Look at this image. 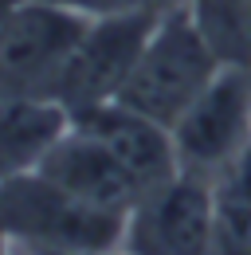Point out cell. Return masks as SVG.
<instances>
[{"mask_svg":"<svg viewBox=\"0 0 251 255\" xmlns=\"http://www.w3.org/2000/svg\"><path fill=\"white\" fill-rule=\"evenodd\" d=\"M220 67H224L220 55L204 39V32L196 28L185 0H173L153 24L118 102H126V106H133V110H141V114H149L161 126L173 129L177 118L220 75Z\"/></svg>","mask_w":251,"mask_h":255,"instance_id":"6da1fadb","label":"cell"},{"mask_svg":"<svg viewBox=\"0 0 251 255\" xmlns=\"http://www.w3.org/2000/svg\"><path fill=\"white\" fill-rule=\"evenodd\" d=\"M122 212L94 208L43 173L0 181V236L31 252H106L118 255Z\"/></svg>","mask_w":251,"mask_h":255,"instance_id":"7a4b0ae2","label":"cell"},{"mask_svg":"<svg viewBox=\"0 0 251 255\" xmlns=\"http://www.w3.org/2000/svg\"><path fill=\"white\" fill-rule=\"evenodd\" d=\"M91 16L59 0H20L0 20V95L55 98Z\"/></svg>","mask_w":251,"mask_h":255,"instance_id":"3957f363","label":"cell"},{"mask_svg":"<svg viewBox=\"0 0 251 255\" xmlns=\"http://www.w3.org/2000/svg\"><path fill=\"white\" fill-rule=\"evenodd\" d=\"M118 255H216L212 181L181 169L145 189L126 212Z\"/></svg>","mask_w":251,"mask_h":255,"instance_id":"277c9868","label":"cell"},{"mask_svg":"<svg viewBox=\"0 0 251 255\" xmlns=\"http://www.w3.org/2000/svg\"><path fill=\"white\" fill-rule=\"evenodd\" d=\"M165 8H137V12H122V16L91 20L83 43L75 47V55L59 79L55 102L67 106L71 114L91 110L98 102H114Z\"/></svg>","mask_w":251,"mask_h":255,"instance_id":"5b68a950","label":"cell"},{"mask_svg":"<svg viewBox=\"0 0 251 255\" xmlns=\"http://www.w3.org/2000/svg\"><path fill=\"white\" fill-rule=\"evenodd\" d=\"M173 141L181 169L212 181L251 141V67H220L204 95L177 118Z\"/></svg>","mask_w":251,"mask_h":255,"instance_id":"8992f818","label":"cell"},{"mask_svg":"<svg viewBox=\"0 0 251 255\" xmlns=\"http://www.w3.org/2000/svg\"><path fill=\"white\" fill-rule=\"evenodd\" d=\"M71 122L98 137L114 157L129 169V177L141 185V192L169 181L181 173V157H177V141L173 129L161 126L157 118L126 106V102H98L91 110L71 114Z\"/></svg>","mask_w":251,"mask_h":255,"instance_id":"52a82bcc","label":"cell"},{"mask_svg":"<svg viewBox=\"0 0 251 255\" xmlns=\"http://www.w3.org/2000/svg\"><path fill=\"white\" fill-rule=\"evenodd\" d=\"M47 181H55L59 189H67L71 196L87 200L94 208L106 212H129L141 196V185L129 177L122 161L114 157L98 137H91L87 129H79L75 122L67 126L59 141L47 149V157L39 161V169Z\"/></svg>","mask_w":251,"mask_h":255,"instance_id":"ba28073f","label":"cell"},{"mask_svg":"<svg viewBox=\"0 0 251 255\" xmlns=\"http://www.w3.org/2000/svg\"><path fill=\"white\" fill-rule=\"evenodd\" d=\"M71 126V110L55 98L0 95V181L39 169L47 149Z\"/></svg>","mask_w":251,"mask_h":255,"instance_id":"9c48e42d","label":"cell"},{"mask_svg":"<svg viewBox=\"0 0 251 255\" xmlns=\"http://www.w3.org/2000/svg\"><path fill=\"white\" fill-rule=\"evenodd\" d=\"M216 255H251V141L212 177Z\"/></svg>","mask_w":251,"mask_h":255,"instance_id":"30bf717a","label":"cell"},{"mask_svg":"<svg viewBox=\"0 0 251 255\" xmlns=\"http://www.w3.org/2000/svg\"><path fill=\"white\" fill-rule=\"evenodd\" d=\"M224 67H251V0H185Z\"/></svg>","mask_w":251,"mask_h":255,"instance_id":"8fae6325","label":"cell"},{"mask_svg":"<svg viewBox=\"0 0 251 255\" xmlns=\"http://www.w3.org/2000/svg\"><path fill=\"white\" fill-rule=\"evenodd\" d=\"M35 255H106V252H35Z\"/></svg>","mask_w":251,"mask_h":255,"instance_id":"7c38bea8","label":"cell"},{"mask_svg":"<svg viewBox=\"0 0 251 255\" xmlns=\"http://www.w3.org/2000/svg\"><path fill=\"white\" fill-rule=\"evenodd\" d=\"M16 4H20V0H0V20H4V16H8V12L16 8Z\"/></svg>","mask_w":251,"mask_h":255,"instance_id":"4fadbf2b","label":"cell"},{"mask_svg":"<svg viewBox=\"0 0 251 255\" xmlns=\"http://www.w3.org/2000/svg\"><path fill=\"white\" fill-rule=\"evenodd\" d=\"M8 248H12V240H8V236H0V255H8Z\"/></svg>","mask_w":251,"mask_h":255,"instance_id":"5bb4252c","label":"cell"}]
</instances>
